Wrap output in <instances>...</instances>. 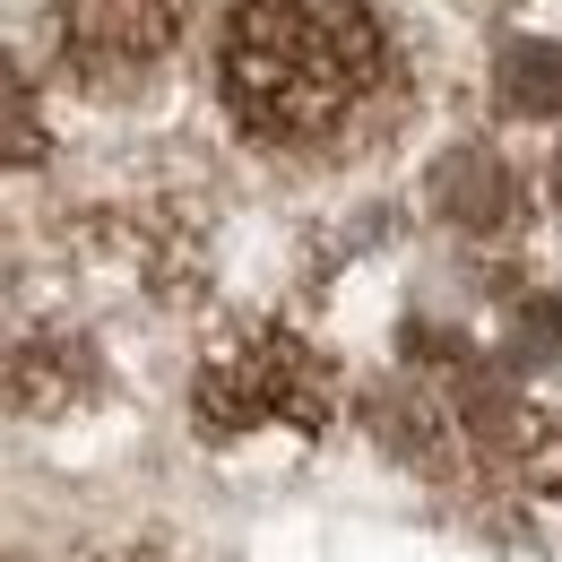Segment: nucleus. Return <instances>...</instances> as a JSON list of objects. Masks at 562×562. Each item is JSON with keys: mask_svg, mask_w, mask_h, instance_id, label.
Masks as SVG:
<instances>
[{"mask_svg": "<svg viewBox=\"0 0 562 562\" xmlns=\"http://www.w3.org/2000/svg\"><path fill=\"white\" fill-rule=\"evenodd\" d=\"M398 70L372 0H225L216 95L260 147H329L355 131Z\"/></svg>", "mask_w": 562, "mask_h": 562, "instance_id": "1", "label": "nucleus"}, {"mask_svg": "<svg viewBox=\"0 0 562 562\" xmlns=\"http://www.w3.org/2000/svg\"><path fill=\"white\" fill-rule=\"evenodd\" d=\"M191 407H200V432H216V441L269 432V424L321 432V424L338 416V372H329V355L312 347V338H294L285 321H243V329H225L209 347Z\"/></svg>", "mask_w": 562, "mask_h": 562, "instance_id": "2", "label": "nucleus"}, {"mask_svg": "<svg viewBox=\"0 0 562 562\" xmlns=\"http://www.w3.org/2000/svg\"><path fill=\"white\" fill-rule=\"evenodd\" d=\"M44 35L78 87L131 95L139 78L165 70V53L182 35V0H44Z\"/></svg>", "mask_w": 562, "mask_h": 562, "instance_id": "3", "label": "nucleus"}]
</instances>
